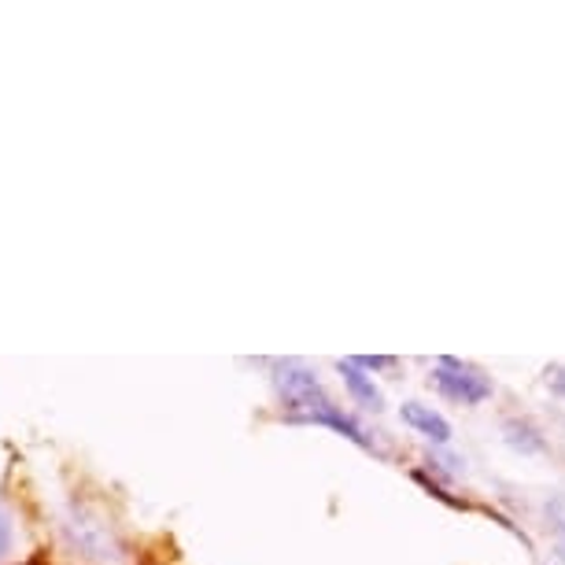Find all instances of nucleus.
Listing matches in <instances>:
<instances>
[{
	"label": "nucleus",
	"mask_w": 565,
	"mask_h": 565,
	"mask_svg": "<svg viewBox=\"0 0 565 565\" xmlns=\"http://www.w3.org/2000/svg\"><path fill=\"white\" fill-rule=\"evenodd\" d=\"M277 388H281V396H285V403L300 414V418H307V422H322V425H333L337 433H344L348 440H355L359 447H366V451H373V444L366 440V433L359 429L355 422L348 418L344 411L337 407L333 399L326 396L322 392V385L315 381V373H307L303 366H281L277 370Z\"/></svg>",
	"instance_id": "f257e3e1"
},
{
	"label": "nucleus",
	"mask_w": 565,
	"mask_h": 565,
	"mask_svg": "<svg viewBox=\"0 0 565 565\" xmlns=\"http://www.w3.org/2000/svg\"><path fill=\"white\" fill-rule=\"evenodd\" d=\"M503 433H507V444L518 447V451H540V447H543L540 433L532 429L529 422H507Z\"/></svg>",
	"instance_id": "39448f33"
},
{
	"label": "nucleus",
	"mask_w": 565,
	"mask_h": 565,
	"mask_svg": "<svg viewBox=\"0 0 565 565\" xmlns=\"http://www.w3.org/2000/svg\"><path fill=\"white\" fill-rule=\"evenodd\" d=\"M399 414H403V422H407L411 429H418L422 436H429V440H436V444L451 440V425H447L433 407H422V403H403Z\"/></svg>",
	"instance_id": "20e7f679"
},
{
	"label": "nucleus",
	"mask_w": 565,
	"mask_h": 565,
	"mask_svg": "<svg viewBox=\"0 0 565 565\" xmlns=\"http://www.w3.org/2000/svg\"><path fill=\"white\" fill-rule=\"evenodd\" d=\"M433 381H436V388H440L447 399L466 403V407H477V403H484L488 396H492V381H488L477 366H469V362H458V359H440V362H436Z\"/></svg>",
	"instance_id": "f03ea898"
},
{
	"label": "nucleus",
	"mask_w": 565,
	"mask_h": 565,
	"mask_svg": "<svg viewBox=\"0 0 565 565\" xmlns=\"http://www.w3.org/2000/svg\"><path fill=\"white\" fill-rule=\"evenodd\" d=\"M15 543V529H12V518H8V510L0 507V562L8 558V551H12Z\"/></svg>",
	"instance_id": "423d86ee"
},
{
	"label": "nucleus",
	"mask_w": 565,
	"mask_h": 565,
	"mask_svg": "<svg viewBox=\"0 0 565 565\" xmlns=\"http://www.w3.org/2000/svg\"><path fill=\"white\" fill-rule=\"evenodd\" d=\"M547 510H551V518L558 521V529L565 532V499H554V503H551Z\"/></svg>",
	"instance_id": "0eeeda50"
},
{
	"label": "nucleus",
	"mask_w": 565,
	"mask_h": 565,
	"mask_svg": "<svg viewBox=\"0 0 565 565\" xmlns=\"http://www.w3.org/2000/svg\"><path fill=\"white\" fill-rule=\"evenodd\" d=\"M340 366V373H344V385H348V392L355 396V403L359 407H366V411H385V399H381V392H377V385H373V377H366V370L359 366L355 359H344V362H337Z\"/></svg>",
	"instance_id": "7ed1b4c3"
}]
</instances>
